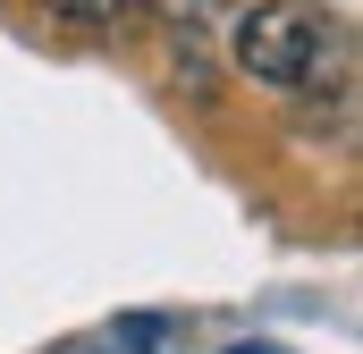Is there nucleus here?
Instances as JSON below:
<instances>
[{
	"label": "nucleus",
	"mask_w": 363,
	"mask_h": 354,
	"mask_svg": "<svg viewBox=\"0 0 363 354\" xmlns=\"http://www.w3.org/2000/svg\"><path fill=\"white\" fill-rule=\"evenodd\" d=\"M237 354H271V346H237Z\"/></svg>",
	"instance_id": "obj_3"
},
{
	"label": "nucleus",
	"mask_w": 363,
	"mask_h": 354,
	"mask_svg": "<svg viewBox=\"0 0 363 354\" xmlns=\"http://www.w3.org/2000/svg\"><path fill=\"white\" fill-rule=\"evenodd\" d=\"M51 17H68V25H127L135 17V0H43Z\"/></svg>",
	"instance_id": "obj_2"
},
{
	"label": "nucleus",
	"mask_w": 363,
	"mask_h": 354,
	"mask_svg": "<svg viewBox=\"0 0 363 354\" xmlns=\"http://www.w3.org/2000/svg\"><path fill=\"white\" fill-rule=\"evenodd\" d=\"M338 51H347V34L321 8H296V0H271L237 25V68L254 85H287V93L321 85V76H338Z\"/></svg>",
	"instance_id": "obj_1"
}]
</instances>
